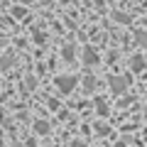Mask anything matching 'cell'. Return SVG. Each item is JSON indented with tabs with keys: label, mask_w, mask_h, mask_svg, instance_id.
<instances>
[{
	"label": "cell",
	"mask_w": 147,
	"mask_h": 147,
	"mask_svg": "<svg viewBox=\"0 0 147 147\" xmlns=\"http://www.w3.org/2000/svg\"><path fill=\"white\" fill-rule=\"evenodd\" d=\"M108 84H110V91H113V93H115V96H120L123 91H125L127 86H130V76H110V79H108Z\"/></svg>",
	"instance_id": "6da1fadb"
},
{
	"label": "cell",
	"mask_w": 147,
	"mask_h": 147,
	"mask_svg": "<svg viewBox=\"0 0 147 147\" xmlns=\"http://www.w3.org/2000/svg\"><path fill=\"white\" fill-rule=\"evenodd\" d=\"M54 84L59 86V91L61 93H71L74 88H76V84H79V79L76 76H57V81Z\"/></svg>",
	"instance_id": "7a4b0ae2"
},
{
	"label": "cell",
	"mask_w": 147,
	"mask_h": 147,
	"mask_svg": "<svg viewBox=\"0 0 147 147\" xmlns=\"http://www.w3.org/2000/svg\"><path fill=\"white\" fill-rule=\"evenodd\" d=\"M84 64L86 66H96V64H98V54L91 47H84Z\"/></svg>",
	"instance_id": "3957f363"
},
{
	"label": "cell",
	"mask_w": 147,
	"mask_h": 147,
	"mask_svg": "<svg viewBox=\"0 0 147 147\" xmlns=\"http://www.w3.org/2000/svg\"><path fill=\"white\" fill-rule=\"evenodd\" d=\"M130 69H132V71H142V69H145V59H142L140 54L132 57V59H130Z\"/></svg>",
	"instance_id": "277c9868"
},
{
	"label": "cell",
	"mask_w": 147,
	"mask_h": 147,
	"mask_svg": "<svg viewBox=\"0 0 147 147\" xmlns=\"http://www.w3.org/2000/svg\"><path fill=\"white\" fill-rule=\"evenodd\" d=\"M34 132H37V135H47V132H49V123L47 120H37L34 123Z\"/></svg>",
	"instance_id": "5b68a950"
},
{
	"label": "cell",
	"mask_w": 147,
	"mask_h": 147,
	"mask_svg": "<svg viewBox=\"0 0 147 147\" xmlns=\"http://www.w3.org/2000/svg\"><path fill=\"white\" fill-rule=\"evenodd\" d=\"M96 110H98V115H100V118L108 115V105H105L103 98H96Z\"/></svg>",
	"instance_id": "8992f818"
},
{
	"label": "cell",
	"mask_w": 147,
	"mask_h": 147,
	"mask_svg": "<svg viewBox=\"0 0 147 147\" xmlns=\"http://www.w3.org/2000/svg\"><path fill=\"white\" fill-rule=\"evenodd\" d=\"M84 88H86V93H91V91L96 88V76H91V74L86 76L84 79Z\"/></svg>",
	"instance_id": "52a82bcc"
},
{
	"label": "cell",
	"mask_w": 147,
	"mask_h": 147,
	"mask_svg": "<svg viewBox=\"0 0 147 147\" xmlns=\"http://www.w3.org/2000/svg\"><path fill=\"white\" fill-rule=\"evenodd\" d=\"M12 64H15V59H12V57H3V59H0V69H10Z\"/></svg>",
	"instance_id": "ba28073f"
},
{
	"label": "cell",
	"mask_w": 147,
	"mask_h": 147,
	"mask_svg": "<svg viewBox=\"0 0 147 147\" xmlns=\"http://www.w3.org/2000/svg\"><path fill=\"white\" fill-rule=\"evenodd\" d=\"M61 57L66 59V61H74V47H64V52H61Z\"/></svg>",
	"instance_id": "9c48e42d"
},
{
	"label": "cell",
	"mask_w": 147,
	"mask_h": 147,
	"mask_svg": "<svg viewBox=\"0 0 147 147\" xmlns=\"http://www.w3.org/2000/svg\"><path fill=\"white\" fill-rule=\"evenodd\" d=\"M113 17H115L118 22H130V15H125V12H115Z\"/></svg>",
	"instance_id": "30bf717a"
},
{
	"label": "cell",
	"mask_w": 147,
	"mask_h": 147,
	"mask_svg": "<svg viewBox=\"0 0 147 147\" xmlns=\"http://www.w3.org/2000/svg\"><path fill=\"white\" fill-rule=\"evenodd\" d=\"M147 42V34L145 32H137V44H145Z\"/></svg>",
	"instance_id": "8fae6325"
},
{
	"label": "cell",
	"mask_w": 147,
	"mask_h": 147,
	"mask_svg": "<svg viewBox=\"0 0 147 147\" xmlns=\"http://www.w3.org/2000/svg\"><path fill=\"white\" fill-rule=\"evenodd\" d=\"M12 15H15V17H22V15H25V10H22V7H12Z\"/></svg>",
	"instance_id": "7c38bea8"
},
{
	"label": "cell",
	"mask_w": 147,
	"mask_h": 147,
	"mask_svg": "<svg viewBox=\"0 0 147 147\" xmlns=\"http://www.w3.org/2000/svg\"><path fill=\"white\" fill-rule=\"evenodd\" d=\"M49 147H52V145H49Z\"/></svg>",
	"instance_id": "4fadbf2b"
}]
</instances>
